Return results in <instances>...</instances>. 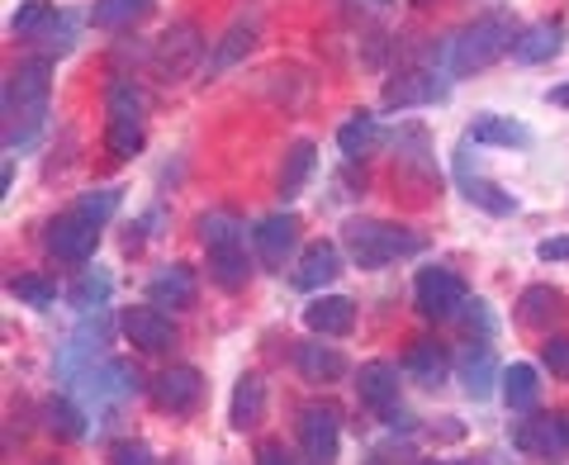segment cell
I'll return each mask as SVG.
<instances>
[{"label": "cell", "mask_w": 569, "mask_h": 465, "mask_svg": "<svg viewBox=\"0 0 569 465\" xmlns=\"http://www.w3.org/2000/svg\"><path fill=\"white\" fill-rule=\"evenodd\" d=\"M123 337L138 347V352H167L176 343V328L171 318L157 309V304H133V309H123Z\"/></svg>", "instance_id": "obj_13"}, {"label": "cell", "mask_w": 569, "mask_h": 465, "mask_svg": "<svg viewBox=\"0 0 569 465\" xmlns=\"http://www.w3.org/2000/svg\"><path fill=\"white\" fill-rule=\"evenodd\" d=\"M413 299H418L422 318L441 324V318H456L466 309L470 295H466V280L456 271H447V266H427V271H418V280H413Z\"/></svg>", "instance_id": "obj_5"}, {"label": "cell", "mask_w": 569, "mask_h": 465, "mask_svg": "<svg viewBox=\"0 0 569 465\" xmlns=\"http://www.w3.org/2000/svg\"><path fill=\"white\" fill-rule=\"evenodd\" d=\"M456 318H460V328H466L470 337L479 333V343H489V337H493V314H489L485 299H466V309H460Z\"/></svg>", "instance_id": "obj_40"}, {"label": "cell", "mask_w": 569, "mask_h": 465, "mask_svg": "<svg viewBox=\"0 0 569 465\" xmlns=\"http://www.w3.org/2000/svg\"><path fill=\"white\" fill-rule=\"evenodd\" d=\"M142 142H148V133H142V119H110L104 123V148H110V157H138Z\"/></svg>", "instance_id": "obj_36"}, {"label": "cell", "mask_w": 569, "mask_h": 465, "mask_svg": "<svg viewBox=\"0 0 569 465\" xmlns=\"http://www.w3.org/2000/svg\"><path fill=\"white\" fill-rule=\"evenodd\" d=\"M194 295H200V285H194V271L181 261L162 266V271L148 280V304H157V309H190Z\"/></svg>", "instance_id": "obj_15"}, {"label": "cell", "mask_w": 569, "mask_h": 465, "mask_svg": "<svg viewBox=\"0 0 569 465\" xmlns=\"http://www.w3.org/2000/svg\"><path fill=\"white\" fill-rule=\"evenodd\" d=\"M204 62V33L200 24H190V20H176L162 29V39L152 43V71L162 81H186L194 77Z\"/></svg>", "instance_id": "obj_4"}, {"label": "cell", "mask_w": 569, "mask_h": 465, "mask_svg": "<svg viewBox=\"0 0 569 465\" xmlns=\"http://www.w3.org/2000/svg\"><path fill=\"white\" fill-rule=\"evenodd\" d=\"M252 247H257V261L266 271H284V261H290L295 247H299V219L284 209L266 214V219H257V228H252Z\"/></svg>", "instance_id": "obj_9"}, {"label": "cell", "mask_w": 569, "mask_h": 465, "mask_svg": "<svg viewBox=\"0 0 569 465\" xmlns=\"http://www.w3.org/2000/svg\"><path fill=\"white\" fill-rule=\"evenodd\" d=\"M14 39H48L52 29H58V6L52 0H24L20 10H14Z\"/></svg>", "instance_id": "obj_34"}, {"label": "cell", "mask_w": 569, "mask_h": 465, "mask_svg": "<svg viewBox=\"0 0 569 465\" xmlns=\"http://www.w3.org/2000/svg\"><path fill=\"white\" fill-rule=\"evenodd\" d=\"M10 295L29 304V309H52V299H58V285L39 271H24V276H10Z\"/></svg>", "instance_id": "obj_37"}, {"label": "cell", "mask_w": 569, "mask_h": 465, "mask_svg": "<svg viewBox=\"0 0 569 465\" xmlns=\"http://www.w3.org/2000/svg\"><path fill=\"white\" fill-rule=\"evenodd\" d=\"M512 43H518V29H512V14L503 10H489L479 14L475 24H466L456 33V39L447 43V67L451 77H475V71L493 67L503 52H512Z\"/></svg>", "instance_id": "obj_2"}, {"label": "cell", "mask_w": 569, "mask_h": 465, "mask_svg": "<svg viewBox=\"0 0 569 465\" xmlns=\"http://www.w3.org/2000/svg\"><path fill=\"white\" fill-rule=\"evenodd\" d=\"M295 366H299V375H305L309 385H332V380H342L347 375L342 352L323 347V343H299L295 347Z\"/></svg>", "instance_id": "obj_21"}, {"label": "cell", "mask_w": 569, "mask_h": 465, "mask_svg": "<svg viewBox=\"0 0 569 465\" xmlns=\"http://www.w3.org/2000/svg\"><path fill=\"white\" fill-rule=\"evenodd\" d=\"M342 233H347V253L361 271H380L389 261L422 253V238L413 228H399V224H385V219H351Z\"/></svg>", "instance_id": "obj_3"}, {"label": "cell", "mask_w": 569, "mask_h": 465, "mask_svg": "<svg viewBox=\"0 0 569 465\" xmlns=\"http://www.w3.org/2000/svg\"><path fill=\"white\" fill-rule=\"evenodd\" d=\"M399 176L403 181H418V186L437 181V162H432V152H427V133L418 123H408L403 138H399Z\"/></svg>", "instance_id": "obj_23"}, {"label": "cell", "mask_w": 569, "mask_h": 465, "mask_svg": "<svg viewBox=\"0 0 569 465\" xmlns=\"http://www.w3.org/2000/svg\"><path fill=\"white\" fill-rule=\"evenodd\" d=\"M48 253L58 261H71V266H86L96 257V243H100V228L86 224L81 214H62V219H52L48 233H43Z\"/></svg>", "instance_id": "obj_10"}, {"label": "cell", "mask_w": 569, "mask_h": 465, "mask_svg": "<svg viewBox=\"0 0 569 465\" xmlns=\"http://www.w3.org/2000/svg\"><path fill=\"white\" fill-rule=\"evenodd\" d=\"M560 48H565V24L560 20H541L531 29H518L512 58H518V62H550Z\"/></svg>", "instance_id": "obj_22"}, {"label": "cell", "mask_w": 569, "mask_h": 465, "mask_svg": "<svg viewBox=\"0 0 569 465\" xmlns=\"http://www.w3.org/2000/svg\"><path fill=\"white\" fill-rule=\"evenodd\" d=\"M337 276H342V253H337V243H309L295 261L299 290H323V285H332Z\"/></svg>", "instance_id": "obj_16"}, {"label": "cell", "mask_w": 569, "mask_h": 465, "mask_svg": "<svg viewBox=\"0 0 569 465\" xmlns=\"http://www.w3.org/2000/svg\"><path fill=\"white\" fill-rule=\"evenodd\" d=\"M266 414V385L261 375H242V380L233 385V404H228V423L238 427V433H247V427H257Z\"/></svg>", "instance_id": "obj_28"}, {"label": "cell", "mask_w": 569, "mask_h": 465, "mask_svg": "<svg viewBox=\"0 0 569 465\" xmlns=\"http://www.w3.org/2000/svg\"><path fill=\"white\" fill-rule=\"evenodd\" d=\"M200 395H204V375L194 366H171L157 375V385H152V399L162 414H194Z\"/></svg>", "instance_id": "obj_12"}, {"label": "cell", "mask_w": 569, "mask_h": 465, "mask_svg": "<svg viewBox=\"0 0 569 465\" xmlns=\"http://www.w3.org/2000/svg\"><path fill=\"white\" fill-rule=\"evenodd\" d=\"M194 233H200V243H204V253L209 247H228V243H242V219L238 214H228V209H209L200 214V224H194Z\"/></svg>", "instance_id": "obj_35"}, {"label": "cell", "mask_w": 569, "mask_h": 465, "mask_svg": "<svg viewBox=\"0 0 569 465\" xmlns=\"http://www.w3.org/2000/svg\"><path fill=\"white\" fill-rule=\"evenodd\" d=\"M114 209H119V190H86L81 200H77V209H71V214H81L86 224L104 228V224L114 219Z\"/></svg>", "instance_id": "obj_39"}, {"label": "cell", "mask_w": 569, "mask_h": 465, "mask_svg": "<svg viewBox=\"0 0 569 465\" xmlns=\"http://www.w3.org/2000/svg\"><path fill=\"white\" fill-rule=\"evenodd\" d=\"M456 181H460V190H466V200L479 205L485 214H493V219H508V214H518V195H508L498 181H485V176H475L466 148L456 152Z\"/></svg>", "instance_id": "obj_14"}, {"label": "cell", "mask_w": 569, "mask_h": 465, "mask_svg": "<svg viewBox=\"0 0 569 465\" xmlns=\"http://www.w3.org/2000/svg\"><path fill=\"white\" fill-rule=\"evenodd\" d=\"M104 110H110V119H142V110H148V100H142V91L133 81H110V91H104Z\"/></svg>", "instance_id": "obj_38"}, {"label": "cell", "mask_w": 569, "mask_h": 465, "mask_svg": "<svg viewBox=\"0 0 569 465\" xmlns=\"http://www.w3.org/2000/svg\"><path fill=\"white\" fill-rule=\"evenodd\" d=\"M257 33H261V24H257V14H238L233 24H228V33L219 39V48H213V58H209V71H228L233 62H242L247 52H252V43H257Z\"/></svg>", "instance_id": "obj_26"}, {"label": "cell", "mask_w": 569, "mask_h": 465, "mask_svg": "<svg viewBox=\"0 0 569 465\" xmlns=\"http://www.w3.org/2000/svg\"><path fill=\"white\" fill-rule=\"evenodd\" d=\"M257 465H299V461L290 456V446L284 442H261L257 446Z\"/></svg>", "instance_id": "obj_43"}, {"label": "cell", "mask_w": 569, "mask_h": 465, "mask_svg": "<svg viewBox=\"0 0 569 465\" xmlns=\"http://www.w3.org/2000/svg\"><path fill=\"white\" fill-rule=\"evenodd\" d=\"M403 370L413 375V385L441 389L447 385V375H451V356H447L441 343H432V337H418V343L408 347V356H403Z\"/></svg>", "instance_id": "obj_18"}, {"label": "cell", "mask_w": 569, "mask_h": 465, "mask_svg": "<svg viewBox=\"0 0 569 465\" xmlns=\"http://www.w3.org/2000/svg\"><path fill=\"white\" fill-rule=\"evenodd\" d=\"M110 465H152L148 442H119L110 452Z\"/></svg>", "instance_id": "obj_42"}, {"label": "cell", "mask_w": 569, "mask_h": 465, "mask_svg": "<svg viewBox=\"0 0 569 465\" xmlns=\"http://www.w3.org/2000/svg\"><path fill=\"white\" fill-rule=\"evenodd\" d=\"M541 362H546V370H550V375H560V380H569V337H546Z\"/></svg>", "instance_id": "obj_41"}, {"label": "cell", "mask_w": 569, "mask_h": 465, "mask_svg": "<svg viewBox=\"0 0 569 465\" xmlns=\"http://www.w3.org/2000/svg\"><path fill=\"white\" fill-rule=\"evenodd\" d=\"M356 395H361V404L370 408V414H380L385 423L403 414L399 408V370L389 362H366L361 370H356Z\"/></svg>", "instance_id": "obj_11"}, {"label": "cell", "mask_w": 569, "mask_h": 465, "mask_svg": "<svg viewBox=\"0 0 569 465\" xmlns=\"http://www.w3.org/2000/svg\"><path fill=\"white\" fill-rule=\"evenodd\" d=\"M43 418H48V433L52 437H62V442H81L86 437V423H91V414L71 399V395H52L48 408H43Z\"/></svg>", "instance_id": "obj_29"}, {"label": "cell", "mask_w": 569, "mask_h": 465, "mask_svg": "<svg viewBox=\"0 0 569 465\" xmlns=\"http://www.w3.org/2000/svg\"><path fill=\"white\" fill-rule=\"evenodd\" d=\"M148 14H152V0H96V6H91V24L119 33V29L142 24Z\"/></svg>", "instance_id": "obj_30"}, {"label": "cell", "mask_w": 569, "mask_h": 465, "mask_svg": "<svg viewBox=\"0 0 569 465\" xmlns=\"http://www.w3.org/2000/svg\"><path fill=\"white\" fill-rule=\"evenodd\" d=\"M337 442H342V414H337V404L313 399L299 408V446H305L309 461L328 465L337 456Z\"/></svg>", "instance_id": "obj_7"}, {"label": "cell", "mask_w": 569, "mask_h": 465, "mask_svg": "<svg viewBox=\"0 0 569 465\" xmlns=\"http://www.w3.org/2000/svg\"><path fill=\"white\" fill-rule=\"evenodd\" d=\"M305 328L318 337H347L356 328V304L347 295H318L305 309Z\"/></svg>", "instance_id": "obj_17"}, {"label": "cell", "mask_w": 569, "mask_h": 465, "mask_svg": "<svg viewBox=\"0 0 569 465\" xmlns=\"http://www.w3.org/2000/svg\"><path fill=\"white\" fill-rule=\"evenodd\" d=\"M14 186V162H6V171H0V190H10Z\"/></svg>", "instance_id": "obj_46"}, {"label": "cell", "mask_w": 569, "mask_h": 465, "mask_svg": "<svg viewBox=\"0 0 569 465\" xmlns=\"http://www.w3.org/2000/svg\"><path fill=\"white\" fill-rule=\"evenodd\" d=\"M470 142H485V148H531V129L522 119H508V115H475L470 123Z\"/></svg>", "instance_id": "obj_20"}, {"label": "cell", "mask_w": 569, "mask_h": 465, "mask_svg": "<svg viewBox=\"0 0 569 465\" xmlns=\"http://www.w3.org/2000/svg\"><path fill=\"white\" fill-rule=\"evenodd\" d=\"M380 142V119L376 115H351L342 129H337V148H342V157H351V162H361V157H370V148Z\"/></svg>", "instance_id": "obj_32"}, {"label": "cell", "mask_w": 569, "mask_h": 465, "mask_svg": "<svg viewBox=\"0 0 569 465\" xmlns=\"http://www.w3.org/2000/svg\"><path fill=\"white\" fill-rule=\"evenodd\" d=\"M209 276L219 290H242L247 276H252V261H247V238L228 243V247H209Z\"/></svg>", "instance_id": "obj_27"}, {"label": "cell", "mask_w": 569, "mask_h": 465, "mask_svg": "<svg viewBox=\"0 0 569 465\" xmlns=\"http://www.w3.org/2000/svg\"><path fill=\"white\" fill-rule=\"evenodd\" d=\"M48 58L20 62L6 77V148H24V142L43 129L48 119Z\"/></svg>", "instance_id": "obj_1"}, {"label": "cell", "mask_w": 569, "mask_h": 465, "mask_svg": "<svg viewBox=\"0 0 569 465\" xmlns=\"http://www.w3.org/2000/svg\"><path fill=\"white\" fill-rule=\"evenodd\" d=\"M114 295V271H104V266H96V271H81L77 285L67 290L71 299V309H81V314H91V309H104Z\"/></svg>", "instance_id": "obj_33"}, {"label": "cell", "mask_w": 569, "mask_h": 465, "mask_svg": "<svg viewBox=\"0 0 569 465\" xmlns=\"http://www.w3.org/2000/svg\"><path fill=\"white\" fill-rule=\"evenodd\" d=\"M537 257H541V261H569V238H546V243L537 247Z\"/></svg>", "instance_id": "obj_44"}, {"label": "cell", "mask_w": 569, "mask_h": 465, "mask_svg": "<svg viewBox=\"0 0 569 465\" xmlns=\"http://www.w3.org/2000/svg\"><path fill=\"white\" fill-rule=\"evenodd\" d=\"M541 399V385H537V366H527V362H512L503 370V404L512 408V414H531Z\"/></svg>", "instance_id": "obj_31"}, {"label": "cell", "mask_w": 569, "mask_h": 465, "mask_svg": "<svg viewBox=\"0 0 569 465\" xmlns=\"http://www.w3.org/2000/svg\"><path fill=\"white\" fill-rule=\"evenodd\" d=\"M33 465H62V461H33Z\"/></svg>", "instance_id": "obj_47"}, {"label": "cell", "mask_w": 569, "mask_h": 465, "mask_svg": "<svg viewBox=\"0 0 569 465\" xmlns=\"http://www.w3.org/2000/svg\"><path fill=\"white\" fill-rule=\"evenodd\" d=\"M550 105H560V110H569V81H565V86H556V91H550Z\"/></svg>", "instance_id": "obj_45"}, {"label": "cell", "mask_w": 569, "mask_h": 465, "mask_svg": "<svg viewBox=\"0 0 569 465\" xmlns=\"http://www.w3.org/2000/svg\"><path fill=\"white\" fill-rule=\"evenodd\" d=\"M432 100H447V86H441L437 67L427 58H413L408 67H399V77L385 86V105L389 110H408V105H432Z\"/></svg>", "instance_id": "obj_8"}, {"label": "cell", "mask_w": 569, "mask_h": 465, "mask_svg": "<svg viewBox=\"0 0 569 465\" xmlns=\"http://www.w3.org/2000/svg\"><path fill=\"white\" fill-rule=\"evenodd\" d=\"M512 446L527 461H565L569 456V414H531L512 427Z\"/></svg>", "instance_id": "obj_6"}, {"label": "cell", "mask_w": 569, "mask_h": 465, "mask_svg": "<svg viewBox=\"0 0 569 465\" xmlns=\"http://www.w3.org/2000/svg\"><path fill=\"white\" fill-rule=\"evenodd\" d=\"M313 142L309 138H295L290 142V152H284V162H280V171H276V195L280 200H295L299 190L309 186V176H313Z\"/></svg>", "instance_id": "obj_24"}, {"label": "cell", "mask_w": 569, "mask_h": 465, "mask_svg": "<svg viewBox=\"0 0 569 465\" xmlns=\"http://www.w3.org/2000/svg\"><path fill=\"white\" fill-rule=\"evenodd\" d=\"M460 385H466V395H470L475 404L493 399V385H503V370H498L489 343H475V347L466 352V362H460Z\"/></svg>", "instance_id": "obj_19"}, {"label": "cell", "mask_w": 569, "mask_h": 465, "mask_svg": "<svg viewBox=\"0 0 569 465\" xmlns=\"http://www.w3.org/2000/svg\"><path fill=\"white\" fill-rule=\"evenodd\" d=\"M560 314H565V295L556 285H527L518 295V324L527 328H550Z\"/></svg>", "instance_id": "obj_25"}, {"label": "cell", "mask_w": 569, "mask_h": 465, "mask_svg": "<svg viewBox=\"0 0 569 465\" xmlns=\"http://www.w3.org/2000/svg\"><path fill=\"white\" fill-rule=\"evenodd\" d=\"M427 465H447V461H427Z\"/></svg>", "instance_id": "obj_48"}]
</instances>
